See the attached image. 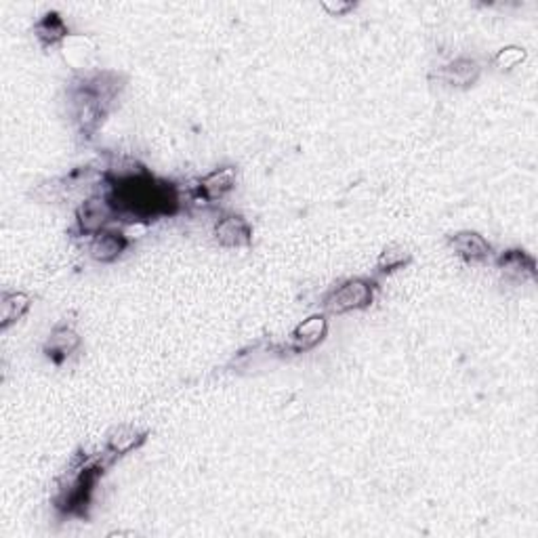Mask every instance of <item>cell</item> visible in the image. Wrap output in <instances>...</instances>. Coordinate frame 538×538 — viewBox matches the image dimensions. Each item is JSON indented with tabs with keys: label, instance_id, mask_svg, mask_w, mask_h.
<instances>
[{
	"label": "cell",
	"instance_id": "6da1fadb",
	"mask_svg": "<svg viewBox=\"0 0 538 538\" xmlns=\"http://www.w3.org/2000/svg\"><path fill=\"white\" fill-rule=\"evenodd\" d=\"M125 87V78L114 70H87L70 84V108L82 137L90 139L103 125L109 109Z\"/></svg>",
	"mask_w": 538,
	"mask_h": 538
},
{
	"label": "cell",
	"instance_id": "7a4b0ae2",
	"mask_svg": "<svg viewBox=\"0 0 538 538\" xmlns=\"http://www.w3.org/2000/svg\"><path fill=\"white\" fill-rule=\"evenodd\" d=\"M377 297V284L368 278H349V280L341 282L339 287L328 290V295L324 297L322 309L324 314L343 316L349 311H360L371 307Z\"/></svg>",
	"mask_w": 538,
	"mask_h": 538
},
{
	"label": "cell",
	"instance_id": "3957f363",
	"mask_svg": "<svg viewBox=\"0 0 538 538\" xmlns=\"http://www.w3.org/2000/svg\"><path fill=\"white\" fill-rule=\"evenodd\" d=\"M118 215H116V209L112 200L106 192L90 193L78 204L76 209V230L80 236H97V233L108 230L112 222H116Z\"/></svg>",
	"mask_w": 538,
	"mask_h": 538
},
{
	"label": "cell",
	"instance_id": "277c9868",
	"mask_svg": "<svg viewBox=\"0 0 538 538\" xmlns=\"http://www.w3.org/2000/svg\"><path fill=\"white\" fill-rule=\"evenodd\" d=\"M328 335L326 314H311L293 328L288 339V349L295 354H306L316 349Z\"/></svg>",
	"mask_w": 538,
	"mask_h": 538
},
{
	"label": "cell",
	"instance_id": "5b68a950",
	"mask_svg": "<svg viewBox=\"0 0 538 538\" xmlns=\"http://www.w3.org/2000/svg\"><path fill=\"white\" fill-rule=\"evenodd\" d=\"M212 236L223 249H242V246H249L252 242V228L242 215L223 212L215 222Z\"/></svg>",
	"mask_w": 538,
	"mask_h": 538
},
{
	"label": "cell",
	"instance_id": "8992f818",
	"mask_svg": "<svg viewBox=\"0 0 538 538\" xmlns=\"http://www.w3.org/2000/svg\"><path fill=\"white\" fill-rule=\"evenodd\" d=\"M82 345V336L72 322H60L51 330L47 343H44V354L51 362L61 364L72 355L78 347Z\"/></svg>",
	"mask_w": 538,
	"mask_h": 538
},
{
	"label": "cell",
	"instance_id": "52a82bcc",
	"mask_svg": "<svg viewBox=\"0 0 538 538\" xmlns=\"http://www.w3.org/2000/svg\"><path fill=\"white\" fill-rule=\"evenodd\" d=\"M238 171L233 166H219L209 175H204L203 179H198L196 185V198L204 200V203H217L228 196V193L236 187Z\"/></svg>",
	"mask_w": 538,
	"mask_h": 538
},
{
	"label": "cell",
	"instance_id": "ba28073f",
	"mask_svg": "<svg viewBox=\"0 0 538 538\" xmlns=\"http://www.w3.org/2000/svg\"><path fill=\"white\" fill-rule=\"evenodd\" d=\"M450 249L455 250L457 257H461L467 263H484L492 255V246L482 233L477 231H457L448 236Z\"/></svg>",
	"mask_w": 538,
	"mask_h": 538
},
{
	"label": "cell",
	"instance_id": "9c48e42d",
	"mask_svg": "<svg viewBox=\"0 0 538 538\" xmlns=\"http://www.w3.org/2000/svg\"><path fill=\"white\" fill-rule=\"evenodd\" d=\"M496 265L507 280L526 282V280H534L536 278L534 257H530L528 252H524L520 249L505 250L503 255H498Z\"/></svg>",
	"mask_w": 538,
	"mask_h": 538
},
{
	"label": "cell",
	"instance_id": "30bf717a",
	"mask_svg": "<svg viewBox=\"0 0 538 538\" xmlns=\"http://www.w3.org/2000/svg\"><path fill=\"white\" fill-rule=\"evenodd\" d=\"M128 240L122 236L120 230H103L97 233V236L90 238V244H89V252L90 257L95 259V261L99 263H114L116 259H118L122 252L128 249Z\"/></svg>",
	"mask_w": 538,
	"mask_h": 538
},
{
	"label": "cell",
	"instance_id": "8fae6325",
	"mask_svg": "<svg viewBox=\"0 0 538 538\" xmlns=\"http://www.w3.org/2000/svg\"><path fill=\"white\" fill-rule=\"evenodd\" d=\"M147 439V431L139 429L135 425H118L114 427L112 431L108 433V442H106V450L109 457L120 458L128 455V452L141 448Z\"/></svg>",
	"mask_w": 538,
	"mask_h": 538
},
{
	"label": "cell",
	"instance_id": "7c38bea8",
	"mask_svg": "<svg viewBox=\"0 0 538 538\" xmlns=\"http://www.w3.org/2000/svg\"><path fill=\"white\" fill-rule=\"evenodd\" d=\"M479 74H482V66L473 57H458V60L446 63V66L438 70L439 80L457 89L473 87L477 82Z\"/></svg>",
	"mask_w": 538,
	"mask_h": 538
},
{
	"label": "cell",
	"instance_id": "4fadbf2b",
	"mask_svg": "<svg viewBox=\"0 0 538 538\" xmlns=\"http://www.w3.org/2000/svg\"><path fill=\"white\" fill-rule=\"evenodd\" d=\"M34 38L42 44L44 49L55 47V44H63V41L70 36L68 24L63 22V17L57 11H47L41 15L32 25Z\"/></svg>",
	"mask_w": 538,
	"mask_h": 538
},
{
	"label": "cell",
	"instance_id": "5bb4252c",
	"mask_svg": "<svg viewBox=\"0 0 538 538\" xmlns=\"http://www.w3.org/2000/svg\"><path fill=\"white\" fill-rule=\"evenodd\" d=\"M32 307V295L25 290H5L0 297V330L11 328Z\"/></svg>",
	"mask_w": 538,
	"mask_h": 538
},
{
	"label": "cell",
	"instance_id": "9a60e30c",
	"mask_svg": "<svg viewBox=\"0 0 538 538\" xmlns=\"http://www.w3.org/2000/svg\"><path fill=\"white\" fill-rule=\"evenodd\" d=\"M61 51H63V57H66V61L72 66L74 70H82V72H87V61L89 57L93 55V41H90L89 36H74L70 34L66 41L61 44Z\"/></svg>",
	"mask_w": 538,
	"mask_h": 538
},
{
	"label": "cell",
	"instance_id": "2e32d148",
	"mask_svg": "<svg viewBox=\"0 0 538 538\" xmlns=\"http://www.w3.org/2000/svg\"><path fill=\"white\" fill-rule=\"evenodd\" d=\"M411 261H412L411 250H408L406 246L398 244V242H392L379 252L377 271L381 276H389V274H393V271L404 269Z\"/></svg>",
	"mask_w": 538,
	"mask_h": 538
},
{
	"label": "cell",
	"instance_id": "e0dca14e",
	"mask_svg": "<svg viewBox=\"0 0 538 538\" xmlns=\"http://www.w3.org/2000/svg\"><path fill=\"white\" fill-rule=\"evenodd\" d=\"M526 57H528L526 51L522 47L509 44V47H503L501 51H496V55L492 57V63H495V68L501 70V72H509V70L522 66V63L526 61Z\"/></svg>",
	"mask_w": 538,
	"mask_h": 538
},
{
	"label": "cell",
	"instance_id": "ac0fdd59",
	"mask_svg": "<svg viewBox=\"0 0 538 538\" xmlns=\"http://www.w3.org/2000/svg\"><path fill=\"white\" fill-rule=\"evenodd\" d=\"M120 231L128 242H135V240H141L147 231H150V223L139 222V219H135V222H122Z\"/></svg>",
	"mask_w": 538,
	"mask_h": 538
},
{
	"label": "cell",
	"instance_id": "d6986e66",
	"mask_svg": "<svg viewBox=\"0 0 538 538\" xmlns=\"http://www.w3.org/2000/svg\"><path fill=\"white\" fill-rule=\"evenodd\" d=\"M320 6L324 11L328 13L330 17H341V15H347L349 11L355 9L354 3H345V0H324V3H320Z\"/></svg>",
	"mask_w": 538,
	"mask_h": 538
}]
</instances>
